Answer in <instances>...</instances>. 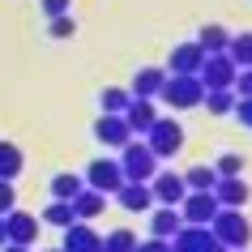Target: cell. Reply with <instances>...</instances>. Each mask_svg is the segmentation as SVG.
Returning <instances> with one entry per match:
<instances>
[{"instance_id":"10","label":"cell","mask_w":252,"mask_h":252,"mask_svg":"<svg viewBox=\"0 0 252 252\" xmlns=\"http://www.w3.org/2000/svg\"><path fill=\"white\" fill-rule=\"evenodd\" d=\"M214 201H218V210H239V205L252 201V184L244 175H226V180L214 184Z\"/></svg>"},{"instance_id":"21","label":"cell","mask_w":252,"mask_h":252,"mask_svg":"<svg viewBox=\"0 0 252 252\" xmlns=\"http://www.w3.org/2000/svg\"><path fill=\"white\" fill-rule=\"evenodd\" d=\"M22 167H26L22 150H17L13 141H0V180H17V175H22Z\"/></svg>"},{"instance_id":"39","label":"cell","mask_w":252,"mask_h":252,"mask_svg":"<svg viewBox=\"0 0 252 252\" xmlns=\"http://www.w3.org/2000/svg\"><path fill=\"white\" fill-rule=\"evenodd\" d=\"M52 252H60V248H52Z\"/></svg>"},{"instance_id":"28","label":"cell","mask_w":252,"mask_h":252,"mask_svg":"<svg viewBox=\"0 0 252 252\" xmlns=\"http://www.w3.org/2000/svg\"><path fill=\"white\" fill-rule=\"evenodd\" d=\"M137 248V235L128 226H116L111 235H103V252H133Z\"/></svg>"},{"instance_id":"30","label":"cell","mask_w":252,"mask_h":252,"mask_svg":"<svg viewBox=\"0 0 252 252\" xmlns=\"http://www.w3.org/2000/svg\"><path fill=\"white\" fill-rule=\"evenodd\" d=\"M73 34H77V22H73V13L52 17V39H73Z\"/></svg>"},{"instance_id":"24","label":"cell","mask_w":252,"mask_h":252,"mask_svg":"<svg viewBox=\"0 0 252 252\" xmlns=\"http://www.w3.org/2000/svg\"><path fill=\"white\" fill-rule=\"evenodd\" d=\"M184 184H188V192H214L218 171H214V167H188V171H184Z\"/></svg>"},{"instance_id":"14","label":"cell","mask_w":252,"mask_h":252,"mask_svg":"<svg viewBox=\"0 0 252 252\" xmlns=\"http://www.w3.org/2000/svg\"><path fill=\"white\" fill-rule=\"evenodd\" d=\"M154 120H158V107H154V98H133V103L124 107V124L133 128V137H137V133L146 137Z\"/></svg>"},{"instance_id":"12","label":"cell","mask_w":252,"mask_h":252,"mask_svg":"<svg viewBox=\"0 0 252 252\" xmlns=\"http://www.w3.org/2000/svg\"><path fill=\"white\" fill-rule=\"evenodd\" d=\"M94 137H98L107 150H124L128 141H133V128L124 124V116H98V124H94Z\"/></svg>"},{"instance_id":"34","label":"cell","mask_w":252,"mask_h":252,"mask_svg":"<svg viewBox=\"0 0 252 252\" xmlns=\"http://www.w3.org/2000/svg\"><path fill=\"white\" fill-rule=\"evenodd\" d=\"M133 252H171V244L167 239H137Z\"/></svg>"},{"instance_id":"15","label":"cell","mask_w":252,"mask_h":252,"mask_svg":"<svg viewBox=\"0 0 252 252\" xmlns=\"http://www.w3.org/2000/svg\"><path fill=\"white\" fill-rule=\"evenodd\" d=\"M201 64H205V52H201L197 43H180V47L171 52V60H167V68L180 73V77H197Z\"/></svg>"},{"instance_id":"29","label":"cell","mask_w":252,"mask_h":252,"mask_svg":"<svg viewBox=\"0 0 252 252\" xmlns=\"http://www.w3.org/2000/svg\"><path fill=\"white\" fill-rule=\"evenodd\" d=\"M214 171H218V180H226V175H244V154H222V158L214 162Z\"/></svg>"},{"instance_id":"26","label":"cell","mask_w":252,"mask_h":252,"mask_svg":"<svg viewBox=\"0 0 252 252\" xmlns=\"http://www.w3.org/2000/svg\"><path fill=\"white\" fill-rule=\"evenodd\" d=\"M98 103H103V116H124V107L133 103V94L124 90V86H107Z\"/></svg>"},{"instance_id":"23","label":"cell","mask_w":252,"mask_h":252,"mask_svg":"<svg viewBox=\"0 0 252 252\" xmlns=\"http://www.w3.org/2000/svg\"><path fill=\"white\" fill-rule=\"evenodd\" d=\"M43 222L56 226V231H64V226L77 222V214H73V201H52L47 210H43Z\"/></svg>"},{"instance_id":"18","label":"cell","mask_w":252,"mask_h":252,"mask_svg":"<svg viewBox=\"0 0 252 252\" xmlns=\"http://www.w3.org/2000/svg\"><path fill=\"white\" fill-rule=\"evenodd\" d=\"M162 81H167V73H162V68H137L128 94H133V98H158Z\"/></svg>"},{"instance_id":"13","label":"cell","mask_w":252,"mask_h":252,"mask_svg":"<svg viewBox=\"0 0 252 252\" xmlns=\"http://www.w3.org/2000/svg\"><path fill=\"white\" fill-rule=\"evenodd\" d=\"M60 252H103V235L90 222H73L64 226V248Z\"/></svg>"},{"instance_id":"32","label":"cell","mask_w":252,"mask_h":252,"mask_svg":"<svg viewBox=\"0 0 252 252\" xmlns=\"http://www.w3.org/2000/svg\"><path fill=\"white\" fill-rule=\"evenodd\" d=\"M9 210H17V188L13 180H0V214H9Z\"/></svg>"},{"instance_id":"20","label":"cell","mask_w":252,"mask_h":252,"mask_svg":"<svg viewBox=\"0 0 252 252\" xmlns=\"http://www.w3.org/2000/svg\"><path fill=\"white\" fill-rule=\"evenodd\" d=\"M226 56H231V64H235V68H252V30H244V34H231V43H226Z\"/></svg>"},{"instance_id":"7","label":"cell","mask_w":252,"mask_h":252,"mask_svg":"<svg viewBox=\"0 0 252 252\" xmlns=\"http://www.w3.org/2000/svg\"><path fill=\"white\" fill-rule=\"evenodd\" d=\"M167 244H171V252H226L222 244L210 235V226H188V222L180 226Z\"/></svg>"},{"instance_id":"4","label":"cell","mask_w":252,"mask_h":252,"mask_svg":"<svg viewBox=\"0 0 252 252\" xmlns=\"http://www.w3.org/2000/svg\"><path fill=\"white\" fill-rule=\"evenodd\" d=\"M146 146H150V154H154V158H175V154H180V150H184V128H180V124H175V120H154V124H150V133H146Z\"/></svg>"},{"instance_id":"6","label":"cell","mask_w":252,"mask_h":252,"mask_svg":"<svg viewBox=\"0 0 252 252\" xmlns=\"http://www.w3.org/2000/svg\"><path fill=\"white\" fill-rule=\"evenodd\" d=\"M86 188H94V192H103V197H116V188L124 184V171H120L116 158H94L90 167H86Z\"/></svg>"},{"instance_id":"38","label":"cell","mask_w":252,"mask_h":252,"mask_svg":"<svg viewBox=\"0 0 252 252\" xmlns=\"http://www.w3.org/2000/svg\"><path fill=\"white\" fill-rule=\"evenodd\" d=\"M239 252H248V248H239Z\"/></svg>"},{"instance_id":"22","label":"cell","mask_w":252,"mask_h":252,"mask_svg":"<svg viewBox=\"0 0 252 252\" xmlns=\"http://www.w3.org/2000/svg\"><path fill=\"white\" fill-rule=\"evenodd\" d=\"M81 188H86V180H81V175H73V171H60L52 180V201H73L81 192Z\"/></svg>"},{"instance_id":"25","label":"cell","mask_w":252,"mask_h":252,"mask_svg":"<svg viewBox=\"0 0 252 252\" xmlns=\"http://www.w3.org/2000/svg\"><path fill=\"white\" fill-rule=\"evenodd\" d=\"M226 43H231V34H226L222 26H201V34H197V47L205 56H214V52H226Z\"/></svg>"},{"instance_id":"16","label":"cell","mask_w":252,"mask_h":252,"mask_svg":"<svg viewBox=\"0 0 252 252\" xmlns=\"http://www.w3.org/2000/svg\"><path fill=\"white\" fill-rule=\"evenodd\" d=\"M116 201H120V210H128V214L154 210V192H150V184H120L116 188Z\"/></svg>"},{"instance_id":"11","label":"cell","mask_w":252,"mask_h":252,"mask_svg":"<svg viewBox=\"0 0 252 252\" xmlns=\"http://www.w3.org/2000/svg\"><path fill=\"white\" fill-rule=\"evenodd\" d=\"M150 192H154V205H180L188 197V184H184V175H175V171H154Z\"/></svg>"},{"instance_id":"2","label":"cell","mask_w":252,"mask_h":252,"mask_svg":"<svg viewBox=\"0 0 252 252\" xmlns=\"http://www.w3.org/2000/svg\"><path fill=\"white\" fill-rule=\"evenodd\" d=\"M120 171H124V184H150L154 171H158V158L150 154L146 141H128V146L120 150Z\"/></svg>"},{"instance_id":"5","label":"cell","mask_w":252,"mask_h":252,"mask_svg":"<svg viewBox=\"0 0 252 252\" xmlns=\"http://www.w3.org/2000/svg\"><path fill=\"white\" fill-rule=\"evenodd\" d=\"M235 73H239V68L231 64V56H226V52H214V56H205V64L197 68V81L205 86V90H231Z\"/></svg>"},{"instance_id":"31","label":"cell","mask_w":252,"mask_h":252,"mask_svg":"<svg viewBox=\"0 0 252 252\" xmlns=\"http://www.w3.org/2000/svg\"><path fill=\"white\" fill-rule=\"evenodd\" d=\"M231 90H235V98H252V68H239L235 81H231Z\"/></svg>"},{"instance_id":"3","label":"cell","mask_w":252,"mask_h":252,"mask_svg":"<svg viewBox=\"0 0 252 252\" xmlns=\"http://www.w3.org/2000/svg\"><path fill=\"white\" fill-rule=\"evenodd\" d=\"M158 98L167 107H175V111H188V107H201V98H205V86H201L197 77H180V73H167V81H162Z\"/></svg>"},{"instance_id":"17","label":"cell","mask_w":252,"mask_h":252,"mask_svg":"<svg viewBox=\"0 0 252 252\" xmlns=\"http://www.w3.org/2000/svg\"><path fill=\"white\" fill-rule=\"evenodd\" d=\"M180 226H184V218H180L175 205H158V210H150V239H171Z\"/></svg>"},{"instance_id":"9","label":"cell","mask_w":252,"mask_h":252,"mask_svg":"<svg viewBox=\"0 0 252 252\" xmlns=\"http://www.w3.org/2000/svg\"><path fill=\"white\" fill-rule=\"evenodd\" d=\"M39 239V218L26 210H9L4 214V244H34Z\"/></svg>"},{"instance_id":"1","label":"cell","mask_w":252,"mask_h":252,"mask_svg":"<svg viewBox=\"0 0 252 252\" xmlns=\"http://www.w3.org/2000/svg\"><path fill=\"white\" fill-rule=\"evenodd\" d=\"M210 235L218 239L226 252H239V248H248V239H252V222H248L244 210H218L214 222H210Z\"/></svg>"},{"instance_id":"35","label":"cell","mask_w":252,"mask_h":252,"mask_svg":"<svg viewBox=\"0 0 252 252\" xmlns=\"http://www.w3.org/2000/svg\"><path fill=\"white\" fill-rule=\"evenodd\" d=\"M43 4V13L47 17H60V13H68V0H39Z\"/></svg>"},{"instance_id":"8","label":"cell","mask_w":252,"mask_h":252,"mask_svg":"<svg viewBox=\"0 0 252 252\" xmlns=\"http://www.w3.org/2000/svg\"><path fill=\"white\" fill-rule=\"evenodd\" d=\"M175 210H180V218L188 226H210L214 214H218V201H214V192H188Z\"/></svg>"},{"instance_id":"37","label":"cell","mask_w":252,"mask_h":252,"mask_svg":"<svg viewBox=\"0 0 252 252\" xmlns=\"http://www.w3.org/2000/svg\"><path fill=\"white\" fill-rule=\"evenodd\" d=\"M0 244H4V214H0Z\"/></svg>"},{"instance_id":"33","label":"cell","mask_w":252,"mask_h":252,"mask_svg":"<svg viewBox=\"0 0 252 252\" xmlns=\"http://www.w3.org/2000/svg\"><path fill=\"white\" fill-rule=\"evenodd\" d=\"M231 116H235L244 128H252V98H235V111H231Z\"/></svg>"},{"instance_id":"36","label":"cell","mask_w":252,"mask_h":252,"mask_svg":"<svg viewBox=\"0 0 252 252\" xmlns=\"http://www.w3.org/2000/svg\"><path fill=\"white\" fill-rule=\"evenodd\" d=\"M0 252H30L26 244H0Z\"/></svg>"},{"instance_id":"27","label":"cell","mask_w":252,"mask_h":252,"mask_svg":"<svg viewBox=\"0 0 252 252\" xmlns=\"http://www.w3.org/2000/svg\"><path fill=\"white\" fill-rule=\"evenodd\" d=\"M201 107H210V116H231L235 111V90H205Z\"/></svg>"},{"instance_id":"19","label":"cell","mask_w":252,"mask_h":252,"mask_svg":"<svg viewBox=\"0 0 252 252\" xmlns=\"http://www.w3.org/2000/svg\"><path fill=\"white\" fill-rule=\"evenodd\" d=\"M103 210H107V197H103V192H94V188H81L77 197H73V214H77V222H94Z\"/></svg>"}]
</instances>
